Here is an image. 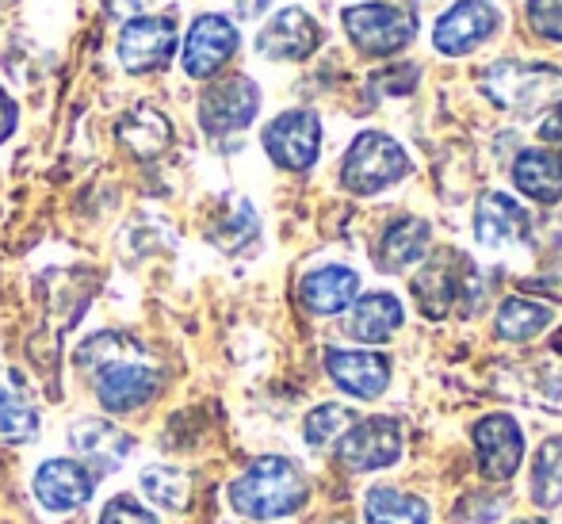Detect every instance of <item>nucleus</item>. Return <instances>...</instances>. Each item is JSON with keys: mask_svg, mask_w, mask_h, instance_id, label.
I'll return each mask as SVG.
<instances>
[{"mask_svg": "<svg viewBox=\"0 0 562 524\" xmlns=\"http://www.w3.org/2000/svg\"><path fill=\"white\" fill-rule=\"evenodd\" d=\"M402 456V425L394 417H356L337 441V459L348 471H383Z\"/></svg>", "mask_w": 562, "mask_h": 524, "instance_id": "nucleus-4", "label": "nucleus"}, {"mask_svg": "<svg viewBox=\"0 0 562 524\" xmlns=\"http://www.w3.org/2000/svg\"><path fill=\"white\" fill-rule=\"evenodd\" d=\"M157 383H161L157 371L131 356H119V360L97 368V399L108 414H131V410L146 406L157 394Z\"/></svg>", "mask_w": 562, "mask_h": 524, "instance_id": "nucleus-8", "label": "nucleus"}, {"mask_svg": "<svg viewBox=\"0 0 562 524\" xmlns=\"http://www.w3.org/2000/svg\"><path fill=\"white\" fill-rule=\"evenodd\" d=\"M551 85H562V74L540 66H494L482 77V89L490 92V100L502 108H528L540 97H548Z\"/></svg>", "mask_w": 562, "mask_h": 524, "instance_id": "nucleus-16", "label": "nucleus"}, {"mask_svg": "<svg viewBox=\"0 0 562 524\" xmlns=\"http://www.w3.org/2000/svg\"><path fill=\"white\" fill-rule=\"evenodd\" d=\"M497 27V12L486 0H459L440 15L437 31H432V43L440 54H467L471 46L486 43Z\"/></svg>", "mask_w": 562, "mask_h": 524, "instance_id": "nucleus-15", "label": "nucleus"}, {"mask_svg": "<svg viewBox=\"0 0 562 524\" xmlns=\"http://www.w3.org/2000/svg\"><path fill=\"white\" fill-rule=\"evenodd\" d=\"M429 249V222L425 219H398L386 226L383 242H379V268L383 272H402V268L417 265Z\"/></svg>", "mask_w": 562, "mask_h": 524, "instance_id": "nucleus-22", "label": "nucleus"}, {"mask_svg": "<svg viewBox=\"0 0 562 524\" xmlns=\"http://www.w3.org/2000/svg\"><path fill=\"white\" fill-rule=\"evenodd\" d=\"M177 51V23L169 15H134L119 35V62L126 74L165 69Z\"/></svg>", "mask_w": 562, "mask_h": 524, "instance_id": "nucleus-7", "label": "nucleus"}, {"mask_svg": "<svg viewBox=\"0 0 562 524\" xmlns=\"http://www.w3.org/2000/svg\"><path fill=\"white\" fill-rule=\"evenodd\" d=\"M97 524H157V517L138 502V498L119 494V498H112V502L104 505V510H100Z\"/></svg>", "mask_w": 562, "mask_h": 524, "instance_id": "nucleus-31", "label": "nucleus"}, {"mask_svg": "<svg viewBox=\"0 0 562 524\" xmlns=\"http://www.w3.org/2000/svg\"><path fill=\"white\" fill-rule=\"evenodd\" d=\"M517 524H548V521H517Z\"/></svg>", "mask_w": 562, "mask_h": 524, "instance_id": "nucleus-37", "label": "nucleus"}, {"mask_svg": "<svg viewBox=\"0 0 562 524\" xmlns=\"http://www.w3.org/2000/svg\"><path fill=\"white\" fill-rule=\"evenodd\" d=\"M149 0H104V12L108 15H138Z\"/></svg>", "mask_w": 562, "mask_h": 524, "instance_id": "nucleus-36", "label": "nucleus"}, {"mask_svg": "<svg viewBox=\"0 0 562 524\" xmlns=\"http://www.w3.org/2000/svg\"><path fill=\"white\" fill-rule=\"evenodd\" d=\"M31 487H35V498L43 510L74 513L92 498L97 475L85 464H77V459H46L35 471V479H31Z\"/></svg>", "mask_w": 562, "mask_h": 524, "instance_id": "nucleus-11", "label": "nucleus"}, {"mask_svg": "<svg viewBox=\"0 0 562 524\" xmlns=\"http://www.w3.org/2000/svg\"><path fill=\"white\" fill-rule=\"evenodd\" d=\"M532 502L543 510L562 505V436H548L532 459Z\"/></svg>", "mask_w": 562, "mask_h": 524, "instance_id": "nucleus-27", "label": "nucleus"}, {"mask_svg": "<svg viewBox=\"0 0 562 524\" xmlns=\"http://www.w3.org/2000/svg\"><path fill=\"white\" fill-rule=\"evenodd\" d=\"M474 456H479V467L486 479L509 482L520 467V456H525L520 425L509 414L482 417L479 425H474Z\"/></svg>", "mask_w": 562, "mask_h": 524, "instance_id": "nucleus-9", "label": "nucleus"}, {"mask_svg": "<svg viewBox=\"0 0 562 524\" xmlns=\"http://www.w3.org/2000/svg\"><path fill=\"white\" fill-rule=\"evenodd\" d=\"M329 379L352 399H379L391 383V360L383 353H356V348H326Z\"/></svg>", "mask_w": 562, "mask_h": 524, "instance_id": "nucleus-14", "label": "nucleus"}, {"mask_svg": "<svg viewBox=\"0 0 562 524\" xmlns=\"http://www.w3.org/2000/svg\"><path fill=\"white\" fill-rule=\"evenodd\" d=\"M260 111V89L249 77L234 74L215 81L200 100V123L211 138H223V134H237L257 119Z\"/></svg>", "mask_w": 562, "mask_h": 524, "instance_id": "nucleus-5", "label": "nucleus"}, {"mask_svg": "<svg viewBox=\"0 0 562 524\" xmlns=\"http://www.w3.org/2000/svg\"><path fill=\"white\" fill-rule=\"evenodd\" d=\"M409 288H414V299L425 317H445L459 296V276H456V265H451L448 253H437V257L414 276Z\"/></svg>", "mask_w": 562, "mask_h": 524, "instance_id": "nucleus-21", "label": "nucleus"}, {"mask_svg": "<svg viewBox=\"0 0 562 524\" xmlns=\"http://www.w3.org/2000/svg\"><path fill=\"white\" fill-rule=\"evenodd\" d=\"M356 291H360V276L345 265H326V268H314L311 276H303L299 283V299L311 314H340L356 303Z\"/></svg>", "mask_w": 562, "mask_h": 524, "instance_id": "nucleus-17", "label": "nucleus"}, {"mask_svg": "<svg viewBox=\"0 0 562 524\" xmlns=\"http://www.w3.org/2000/svg\"><path fill=\"white\" fill-rule=\"evenodd\" d=\"M551 325V306L543 303H532V299H505L497 306V333L505 341H532L536 333H543Z\"/></svg>", "mask_w": 562, "mask_h": 524, "instance_id": "nucleus-28", "label": "nucleus"}, {"mask_svg": "<svg viewBox=\"0 0 562 524\" xmlns=\"http://www.w3.org/2000/svg\"><path fill=\"white\" fill-rule=\"evenodd\" d=\"M528 234V214L505 192H486L474 208V237L486 249H502Z\"/></svg>", "mask_w": 562, "mask_h": 524, "instance_id": "nucleus-18", "label": "nucleus"}, {"mask_svg": "<svg viewBox=\"0 0 562 524\" xmlns=\"http://www.w3.org/2000/svg\"><path fill=\"white\" fill-rule=\"evenodd\" d=\"M119 142H123L134 157H157L172 142V126L161 111L142 104V108L126 111V119L119 123Z\"/></svg>", "mask_w": 562, "mask_h": 524, "instance_id": "nucleus-24", "label": "nucleus"}, {"mask_svg": "<svg viewBox=\"0 0 562 524\" xmlns=\"http://www.w3.org/2000/svg\"><path fill=\"white\" fill-rule=\"evenodd\" d=\"M375 81H379V89H383V92H409L417 85V69L414 66H398V69H391V74H379Z\"/></svg>", "mask_w": 562, "mask_h": 524, "instance_id": "nucleus-33", "label": "nucleus"}, {"mask_svg": "<svg viewBox=\"0 0 562 524\" xmlns=\"http://www.w3.org/2000/svg\"><path fill=\"white\" fill-rule=\"evenodd\" d=\"M38 433V406L20 371H0V441L23 444Z\"/></svg>", "mask_w": 562, "mask_h": 524, "instance_id": "nucleus-19", "label": "nucleus"}, {"mask_svg": "<svg viewBox=\"0 0 562 524\" xmlns=\"http://www.w3.org/2000/svg\"><path fill=\"white\" fill-rule=\"evenodd\" d=\"M322 27L303 12V8H283L265 23L257 35V51L272 62H303L318 51Z\"/></svg>", "mask_w": 562, "mask_h": 524, "instance_id": "nucleus-13", "label": "nucleus"}, {"mask_svg": "<svg viewBox=\"0 0 562 524\" xmlns=\"http://www.w3.org/2000/svg\"><path fill=\"white\" fill-rule=\"evenodd\" d=\"M69 448H74L77 464H85L92 475H112L131 456V436L108 417H81L69 425Z\"/></svg>", "mask_w": 562, "mask_h": 524, "instance_id": "nucleus-10", "label": "nucleus"}, {"mask_svg": "<svg viewBox=\"0 0 562 524\" xmlns=\"http://www.w3.org/2000/svg\"><path fill=\"white\" fill-rule=\"evenodd\" d=\"M138 482H142V494H146L154 505H161V510H169V513L184 510L188 494H192V479H188V471L169 467V464H149L146 471H142Z\"/></svg>", "mask_w": 562, "mask_h": 524, "instance_id": "nucleus-26", "label": "nucleus"}, {"mask_svg": "<svg viewBox=\"0 0 562 524\" xmlns=\"http://www.w3.org/2000/svg\"><path fill=\"white\" fill-rule=\"evenodd\" d=\"M4 4H8V0H4Z\"/></svg>", "mask_w": 562, "mask_h": 524, "instance_id": "nucleus-38", "label": "nucleus"}, {"mask_svg": "<svg viewBox=\"0 0 562 524\" xmlns=\"http://www.w3.org/2000/svg\"><path fill=\"white\" fill-rule=\"evenodd\" d=\"M265 149L280 169L303 172L318 161L322 123L314 111H283L265 126Z\"/></svg>", "mask_w": 562, "mask_h": 524, "instance_id": "nucleus-6", "label": "nucleus"}, {"mask_svg": "<svg viewBox=\"0 0 562 524\" xmlns=\"http://www.w3.org/2000/svg\"><path fill=\"white\" fill-rule=\"evenodd\" d=\"M237 51V27L226 15H200L184 38V74L203 81L218 74Z\"/></svg>", "mask_w": 562, "mask_h": 524, "instance_id": "nucleus-12", "label": "nucleus"}, {"mask_svg": "<svg viewBox=\"0 0 562 524\" xmlns=\"http://www.w3.org/2000/svg\"><path fill=\"white\" fill-rule=\"evenodd\" d=\"M528 20L543 38L562 43V0H528Z\"/></svg>", "mask_w": 562, "mask_h": 524, "instance_id": "nucleus-32", "label": "nucleus"}, {"mask_svg": "<svg viewBox=\"0 0 562 524\" xmlns=\"http://www.w3.org/2000/svg\"><path fill=\"white\" fill-rule=\"evenodd\" d=\"M513 185L536 203H559L562 200V157L548 149H525L513 161Z\"/></svg>", "mask_w": 562, "mask_h": 524, "instance_id": "nucleus-20", "label": "nucleus"}, {"mask_svg": "<svg viewBox=\"0 0 562 524\" xmlns=\"http://www.w3.org/2000/svg\"><path fill=\"white\" fill-rule=\"evenodd\" d=\"M540 138L548 142V146H555L562 157V104H555V111H548V119L540 123Z\"/></svg>", "mask_w": 562, "mask_h": 524, "instance_id": "nucleus-34", "label": "nucleus"}, {"mask_svg": "<svg viewBox=\"0 0 562 524\" xmlns=\"http://www.w3.org/2000/svg\"><path fill=\"white\" fill-rule=\"evenodd\" d=\"M368 524H429V505L417 494H402L391 487H375L363 502Z\"/></svg>", "mask_w": 562, "mask_h": 524, "instance_id": "nucleus-25", "label": "nucleus"}, {"mask_svg": "<svg viewBox=\"0 0 562 524\" xmlns=\"http://www.w3.org/2000/svg\"><path fill=\"white\" fill-rule=\"evenodd\" d=\"M402 325V303L386 291H371L348 314V333L363 345H379Z\"/></svg>", "mask_w": 562, "mask_h": 524, "instance_id": "nucleus-23", "label": "nucleus"}, {"mask_svg": "<svg viewBox=\"0 0 562 524\" xmlns=\"http://www.w3.org/2000/svg\"><path fill=\"white\" fill-rule=\"evenodd\" d=\"M306 498H311V482H306V475L283 456L257 459V464H249L229 482V505H234L241 517H252V521L291 517L295 510H303Z\"/></svg>", "mask_w": 562, "mask_h": 524, "instance_id": "nucleus-1", "label": "nucleus"}, {"mask_svg": "<svg viewBox=\"0 0 562 524\" xmlns=\"http://www.w3.org/2000/svg\"><path fill=\"white\" fill-rule=\"evenodd\" d=\"M409 172V157L391 134L383 131H363L360 138L348 146L345 165H340V185L356 196H375L383 188L398 185Z\"/></svg>", "mask_w": 562, "mask_h": 524, "instance_id": "nucleus-2", "label": "nucleus"}, {"mask_svg": "<svg viewBox=\"0 0 562 524\" xmlns=\"http://www.w3.org/2000/svg\"><path fill=\"white\" fill-rule=\"evenodd\" d=\"M356 425V410L337 406V402H326V406H314L303 421V436L311 448H326V444L340 441L348 428Z\"/></svg>", "mask_w": 562, "mask_h": 524, "instance_id": "nucleus-29", "label": "nucleus"}, {"mask_svg": "<svg viewBox=\"0 0 562 524\" xmlns=\"http://www.w3.org/2000/svg\"><path fill=\"white\" fill-rule=\"evenodd\" d=\"M345 31L363 54L386 58L414 43L417 15L398 4H356L345 12Z\"/></svg>", "mask_w": 562, "mask_h": 524, "instance_id": "nucleus-3", "label": "nucleus"}, {"mask_svg": "<svg viewBox=\"0 0 562 524\" xmlns=\"http://www.w3.org/2000/svg\"><path fill=\"white\" fill-rule=\"evenodd\" d=\"M505 513V498L497 494H467L456 505V524H494Z\"/></svg>", "mask_w": 562, "mask_h": 524, "instance_id": "nucleus-30", "label": "nucleus"}, {"mask_svg": "<svg viewBox=\"0 0 562 524\" xmlns=\"http://www.w3.org/2000/svg\"><path fill=\"white\" fill-rule=\"evenodd\" d=\"M12 131H15V104H12V97L0 89V142H4Z\"/></svg>", "mask_w": 562, "mask_h": 524, "instance_id": "nucleus-35", "label": "nucleus"}]
</instances>
